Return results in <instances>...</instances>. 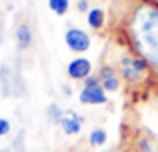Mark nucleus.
I'll list each match as a JSON object with an SVG mask.
<instances>
[{"mask_svg":"<svg viewBox=\"0 0 158 152\" xmlns=\"http://www.w3.org/2000/svg\"><path fill=\"white\" fill-rule=\"evenodd\" d=\"M124 32L128 48L138 54L158 78V4L136 0L126 12Z\"/></svg>","mask_w":158,"mask_h":152,"instance_id":"1","label":"nucleus"},{"mask_svg":"<svg viewBox=\"0 0 158 152\" xmlns=\"http://www.w3.org/2000/svg\"><path fill=\"white\" fill-rule=\"evenodd\" d=\"M112 66L118 70L120 78H122L124 84L132 86V88H138V86H144L148 82V78L152 76V70L138 54L130 50V48H124L118 56V62L112 64Z\"/></svg>","mask_w":158,"mask_h":152,"instance_id":"2","label":"nucleus"},{"mask_svg":"<svg viewBox=\"0 0 158 152\" xmlns=\"http://www.w3.org/2000/svg\"><path fill=\"white\" fill-rule=\"evenodd\" d=\"M0 90H2L4 98H18L24 94L22 78L10 64H2L0 66Z\"/></svg>","mask_w":158,"mask_h":152,"instance_id":"3","label":"nucleus"},{"mask_svg":"<svg viewBox=\"0 0 158 152\" xmlns=\"http://www.w3.org/2000/svg\"><path fill=\"white\" fill-rule=\"evenodd\" d=\"M64 44L66 48H68L70 52H74V54H84V52L90 50V46H92V38H90V34L84 30V28H78V26H68L64 32Z\"/></svg>","mask_w":158,"mask_h":152,"instance_id":"4","label":"nucleus"},{"mask_svg":"<svg viewBox=\"0 0 158 152\" xmlns=\"http://www.w3.org/2000/svg\"><path fill=\"white\" fill-rule=\"evenodd\" d=\"M96 74H98V80H100V86L108 94L120 92V88H122L124 82H122V78H120L118 70H116L112 64H102V66L96 70Z\"/></svg>","mask_w":158,"mask_h":152,"instance_id":"5","label":"nucleus"},{"mask_svg":"<svg viewBox=\"0 0 158 152\" xmlns=\"http://www.w3.org/2000/svg\"><path fill=\"white\" fill-rule=\"evenodd\" d=\"M66 74L74 82H84L90 74H94V64L84 56H78L66 64Z\"/></svg>","mask_w":158,"mask_h":152,"instance_id":"6","label":"nucleus"},{"mask_svg":"<svg viewBox=\"0 0 158 152\" xmlns=\"http://www.w3.org/2000/svg\"><path fill=\"white\" fill-rule=\"evenodd\" d=\"M78 100L84 106H102L108 102V92L100 84H90V86H80Z\"/></svg>","mask_w":158,"mask_h":152,"instance_id":"7","label":"nucleus"},{"mask_svg":"<svg viewBox=\"0 0 158 152\" xmlns=\"http://www.w3.org/2000/svg\"><path fill=\"white\" fill-rule=\"evenodd\" d=\"M58 126L62 128V132H64L66 136H78V134L82 132V126H84V116H80V114L74 112V110H64L62 120H60Z\"/></svg>","mask_w":158,"mask_h":152,"instance_id":"8","label":"nucleus"},{"mask_svg":"<svg viewBox=\"0 0 158 152\" xmlns=\"http://www.w3.org/2000/svg\"><path fill=\"white\" fill-rule=\"evenodd\" d=\"M14 38H16V46L18 50H28L32 46V30L26 22H20L14 30Z\"/></svg>","mask_w":158,"mask_h":152,"instance_id":"9","label":"nucleus"},{"mask_svg":"<svg viewBox=\"0 0 158 152\" xmlns=\"http://www.w3.org/2000/svg\"><path fill=\"white\" fill-rule=\"evenodd\" d=\"M86 24H88L92 30H102L106 26V12L100 6H92L86 12Z\"/></svg>","mask_w":158,"mask_h":152,"instance_id":"10","label":"nucleus"},{"mask_svg":"<svg viewBox=\"0 0 158 152\" xmlns=\"http://www.w3.org/2000/svg\"><path fill=\"white\" fill-rule=\"evenodd\" d=\"M108 142V132L104 128H92L88 134V144L92 146V148H100V146H104Z\"/></svg>","mask_w":158,"mask_h":152,"instance_id":"11","label":"nucleus"},{"mask_svg":"<svg viewBox=\"0 0 158 152\" xmlns=\"http://www.w3.org/2000/svg\"><path fill=\"white\" fill-rule=\"evenodd\" d=\"M48 8L56 16H66L70 10V0H48Z\"/></svg>","mask_w":158,"mask_h":152,"instance_id":"12","label":"nucleus"},{"mask_svg":"<svg viewBox=\"0 0 158 152\" xmlns=\"http://www.w3.org/2000/svg\"><path fill=\"white\" fill-rule=\"evenodd\" d=\"M62 114H64V110H62L60 106L56 104V102H50V104H48V108H46V118L52 122V124H60Z\"/></svg>","mask_w":158,"mask_h":152,"instance_id":"13","label":"nucleus"},{"mask_svg":"<svg viewBox=\"0 0 158 152\" xmlns=\"http://www.w3.org/2000/svg\"><path fill=\"white\" fill-rule=\"evenodd\" d=\"M10 120L8 118H0V136H6V134H10Z\"/></svg>","mask_w":158,"mask_h":152,"instance_id":"14","label":"nucleus"},{"mask_svg":"<svg viewBox=\"0 0 158 152\" xmlns=\"http://www.w3.org/2000/svg\"><path fill=\"white\" fill-rule=\"evenodd\" d=\"M90 8H92V6H90V0H76V10L78 12H84V14H86Z\"/></svg>","mask_w":158,"mask_h":152,"instance_id":"15","label":"nucleus"},{"mask_svg":"<svg viewBox=\"0 0 158 152\" xmlns=\"http://www.w3.org/2000/svg\"><path fill=\"white\" fill-rule=\"evenodd\" d=\"M90 84H100V80H98V74H90L84 82H82V86H90Z\"/></svg>","mask_w":158,"mask_h":152,"instance_id":"16","label":"nucleus"},{"mask_svg":"<svg viewBox=\"0 0 158 152\" xmlns=\"http://www.w3.org/2000/svg\"><path fill=\"white\" fill-rule=\"evenodd\" d=\"M62 90H64V94H66V96H70V94H72V92H70V86H64Z\"/></svg>","mask_w":158,"mask_h":152,"instance_id":"17","label":"nucleus"},{"mask_svg":"<svg viewBox=\"0 0 158 152\" xmlns=\"http://www.w3.org/2000/svg\"><path fill=\"white\" fill-rule=\"evenodd\" d=\"M148 2H152V4H158V0H148Z\"/></svg>","mask_w":158,"mask_h":152,"instance_id":"18","label":"nucleus"},{"mask_svg":"<svg viewBox=\"0 0 158 152\" xmlns=\"http://www.w3.org/2000/svg\"><path fill=\"white\" fill-rule=\"evenodd\" d=\"M102 152H110V150H102Z\"/></svg>","mask_w":158,"mask_h":152,"instance_id":"19","label":"nucleus"}]
</instances>
